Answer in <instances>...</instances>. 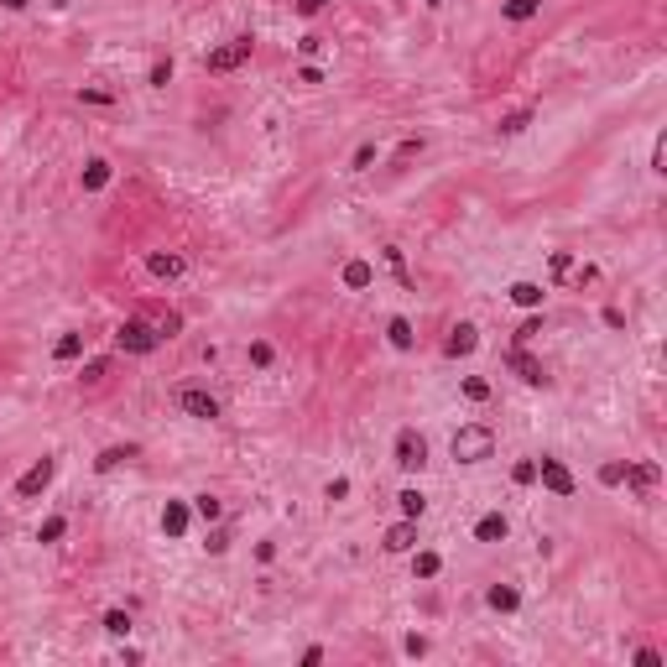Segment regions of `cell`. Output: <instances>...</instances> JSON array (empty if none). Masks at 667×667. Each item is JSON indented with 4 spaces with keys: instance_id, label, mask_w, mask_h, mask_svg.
Masks as SVG:
<instances>
[{
    "instance_id": "cell-1",
    "label": "cell",
    "mask_w": 667,
    "mask_h": 667,
    "mask_svg": "<svg viewBox=\"0 0 667 667\" xmlns=\"http://www.w3.org/2000/svg\"><path fill=\"white\" fill-rule=\"evenodd\" d=\"M453 459L459 464H479V459H490V453H496V433L485 428V422H470V428H459L453 433Z\"/></svg>"
},
{
    "instance_id": "cell-2",
    "label": "cell",
    "mask_w": 667,
    "mask_h": 667,
    "mask_svg": "<svg viewBox=\"0 0 667 667\" xmlns=\"http://www.w3.org/2000/svg\"><path fill=\"white\" fill-rule=\"evenodd\" d=\"M115 344H120L126 355H152L157 344H162V334L146 329L141 318H130V324H120V329H115Z\"/></svg>"
},
{
    "instance_id": "cell-3",
    "label": "cell",
    "mask_w": 667,
    "mask_h": 667,
    "mask_svg": "<svg viewBox=\"0 0 667 667\" xmlns=\"http://www.w3.org/2000/svg\"><path fill=\"white\" fill-rule=\"evenodd\" d=\"M245 58H250V37H235V42H224V47L209 52V73H235Z\"/></svg>"
},
{
    "instance_id": "cell-4",
    "label": "cell",
    "mask_w": 667,
    "mask_h": 667,
    "mask_svg": "<svg viewBox=\"0 0 667 667\" xmlns=\"http://www.w3.org/2000/svg\"><path fill=\"white\" fill-rule=\"evenodd\" d=\"M396 464H402V470H422V464H428V443H422V433H412V428L396 433Z\"/></svg>"
},
{
    "instance_id": "cell-5",
    "label": "cell",
    "mask_w": 667,
    "mask_h": 667,
    "mask_svg": "<svg viewBox=\"0 0 667 667\" xmlns=\"http://www.w3.org/2000/svg\"><path fill=\"white\" fill-rule=\"evenodd\" d=\"M178 407L188 412V417H198V422H214L219 417V402L209 391H198V386H188V391H178Z\"/></svg>"
},
{
    "instance_id": "cell-6",
    "label": "cell",
    "mask_w": 667,
    "mask_h": 667,
    "mask_svg": "<svg viewBox=\"0 0 667 667\" xmlns=\"http://www.w3.org/2000/svg\"><path fill=\"white\" fill-rule=\"evenodd\" d=\"M620 479L636 490V496H651V490H657V479H662V470H657L651 459H647V464H625V475H620Z\"/></svg>"
},
{
    "instance_id": "cell-7",
    "label": "cell",
    "mask_w": 667,
    "mask_h": 667,
    "mask_svg": "<svg viewBox=\"0 0 667 667\" xmlns=\"http://www.w3.org/2000/svg\"><path fill=\"white\" fill-rule=\"evenodd\" d=\"M52 470H58V464H52V459L32 464V470H26V475L16 479V496H42V490L52 485Z\"/></svg>"
},
{
    "instance_id": "cell-8",
    "label": "cell",
    "mask_w": 667,
    "mask_h": 667,
    "mask_svg": "<svg viewBox=\"0 0 667 667\" xmlns=\"http://www.w3.org/2000/svg\"><path fill=\"white\" fill-rule=\"evenodd\" d=\"M537 475H542V485H548L553 496H573V475H568L558 459H542V464H537Z\"/></svg>"
},
{
    "instance_id": "cell-9",
    "label": "cell",
    "mask_w": 667,
    "mask_h": 667,
    "mask_svg": "<svg viewBox=\"0 0 667 667\" xmlns=\"http://www.w3.org/2000/svg\"><path fill=\"white\" fill-rule=\"evenodd\" d=\"M511 365H516V376H522L527 386H542V381H548V376H542V365H537V360H532V355L522 350V344L511 350Z\"/></svg>"
},
{
    "instance_id": "cell-10",
    "label": "cell",
    "mask_w": 667,
    "mask_h": 667,
    "mask_svg": "<svg viewBox=\"0 0 667 667\" xmlns=\"http://www.w3.org/2000/svg\"><path fill=\"white\" fill-rule=\"evenodd\" d=\"M412 542H417V522H412V516H407V522H396L391 532H386V548H391V553H407Z\"/></svg>"
},
{
    "instance_id": "cell-11",
    "label": "cell",
    "mask_w": 667,
    "mask_h": 667,
    "mask_svg": "<svg viewBox=\"0 0 667 667\" xmlns=\"http://www.w3.org/2000/svg\"><path fill=\"white\" fill-rule=\"evenodd\" d=\"M475 344H479V339H475V329H470V324H459V329H453L448 339H443V355H453V360H459V355H470Z\"/></svg>"
},
{
    "instance_id": "cell-12",
    "label": "cell",
    "mask_w": 667,
    "mask_h": 667,
    "mask_svg": "<svg viewBox=\"0 0 667 667\" xmlns=\"http://www.w3.org/2000/svg\"><path fill=\"white\" fill-rule=\"evenodd\" d=\"M475 537H479V542H501V537H506V516H501V511L479 516V522H475Z\"/></svg>"
},
{
    "instance_id": "cell-13",
    "label": "cell",
    "mask_w": 667,
    "mask_h": 667,
    "mask_svg": "<svg viewBox=\"0 0 667 667\" xmlns=\"http://www.w3.org/2000/svg\"><path fill=\"white\" fill-rule=\"evenodd\" d=\"M152 276H162V282L183 276V256H152Z\"/></svg>"
},
{
    "instance_id": "cell-14",
    "label": "cell",
    "mask_w": 667,
    "mask_h": 667,
    "mask_svg": "<svg viewBox=\"0 0 667 667\" xmlns=\"http://www.w3.org/2000/svg\"><path fill=\"white\" fill-rule=\"evenodd\" d=\"M370 276H376V271H370V261H350V266H344V287H370Z\"/></svg>"
},
{
    "instance_id": "cell-15",
    "label": "cell",
    "mask_w": 667,
    "mask_h": 667,
    "mask_svg": "<svg viewBox=\"0 0 667 667\" xmlns=\"http://www.w3.org/2000/svg\"><path fill=\"white\" fill-rule=\"evenodd\" d=\"M511 302H522V308H537V302H542V287H537V282H516V287H511Z\"/></svg>"
},
{
    "instance_id": "cell-16",
    "label": "cell",
    "mask_w": 667,
    "mask_h": 667,
    "mask_svg": "<svg viewBox=\"0 0 667 667\" xmlns=\"http://www.w3.org/2000/svg\"><path fill=\"white\" fill-rule=\"evenodd\" d=\"M542 0H506V21H532Z\"/></svg>"
},
{
    "instance_id": "cell-17",
    "label": "cell",
    "mask_w": 667,
    "mask_h": 667,
    "mask_svg": "<svg viewBox=\"0 0 667 667\" xmlns=\"http://www.w3.org/2000/svg\"><path fill=\"white\" fill-rule=\"evenodd\" d=\"M527 126H532V110H511V115L501 120V136H522Z\"/></svg>"
},
{
    "instance_id": "cell-18",
    "label": "cell",
    "mask_w": 667,
    "mask_h": 667,
    "mask_svg": "<svg viewBox=\"0 0 667 667\" xmlns=\"http://www.w3.org/2000/svg\"><path fill=\"white\" fill-rule=\"evenodd\" d=\"M162 527L172 532V537H183V527H188V511H183V506H167V511H162Z\"/></svg>"
},
{
    "instance_id": "cell-19",
    "label": "cell",
    "mask_w": 667,
    "mask_h": 667,
    "mask_svg": "<svg viewBox=\"0 0 667 667\" xmlns=\"http://www.w3.org/2000/svg\"><path fill=\"white\" fill-rule=\"evenodd\" d=\"M110 183V162H89V172H84V188L94 193V188H104Z\"/></svg>"
},
{
    "instance_id": "cell-20",
    "label": "cell",
    "mask_w": 667,
    "mask_h": 667,
    "mask_svg": "<svg viewBox=\"0 0 667 667\" xmlns=\"http://www.w3.org/2000/svg\"><path fill=\"white\" fill-rule=\"evenodd\" d=\"M84 355V334H63L58 339V360H78Z\"/></svg>"
},
{
    "instance_id": "cell-21",
    "label": "cell",
    "mask_w": 667,
    "mask_h": 667,
    "mask_svg": "<svg viewBox=\"0 0 667 667\" xmlns=\"http://www.w3.org/2000/svg\"><path fill=\"white\" fill-rule=\"evenodd\" d=\"M63 532H68V522H63V516H47V522L37 527V542H58Z\"/></svg>"
},
{
    "instance_id": "cell-22",
    "label": "cell",
    "mask_w": 667,
    "mask_h": 667,
    "mask_svg": "<svg viewBox=\"0 0 667 667\" xmlns=\"http://www.w3.org/2000/svg\"><path fill=\"white\" fill-rule=\"evenodd\" d=\"M516 605H522V594H516V589H501V584L490 589V610H516Z\"/></svg>"
},
{
    "instance_id": "cell-23",
    "label": "cell",
    "mask_w": 667,
    "mask_h": 667,
    "mask_svg": "<svg viewBox=\"0 0 667 667\" xmlns=\"http://www.w3.org/2000/svg\"><path fill=\"white\" fill-rule=\"evenodd\" d=\"M386 334H391L396 350H407V344H412V324H407V318H391V329H386Z\"/></svg>"
},
{
    "instance_id": "cell-24",
    "label": "cell",
    "mask_w": 667,
    "mask_h": 667,
    "mask_svg": "<svg viewBox=\"0 0 667 667\" xmlns=\"http://www.w3.org/2000/svg\"><path fill=\"white\" fill-rule=\"evenodd\" d=\"M396 506H402V516H412V522L422 516V496H417V490H402V496H396Z\"/></svg>"
},
{
    "instance_id": "cell-25",
    "label": "cell",
    "mask_w": 667,
    "mask_h": 667,
    "mask_svg": "<svg viewBox=\"0 0 667 667\" xmlns=\"http://www.w3.org/2000/svg\"><path fill=\"white\" fill-rule=\"evenodd\" d=\"M438 568H443V558H438V553H417V579H433Z\"/></svg>"
},
{
    "instance_id": "cell-26",
    "label": "cell",
    "mask_w": 667,
    "mask_h": 667,
    "mask_svg": "<svg viewBox=\"0 0 667 667\" xmlns=\"http://www.w3.org/2000/svg\"><path fill=\"white\" fill-rule=\"evenodd\" d=\"M104 631L126 636V631H130V616H126V610H110V616H104Z\"/></svg>"
},
{
    "instance_id": "cell-27",
    "label": "cell",
    "mask_w": 667,
    "mask_h": 667,
    "mask_svg": "<svg viewBox=\"0 0 667 667\" xmlns=\"http://www.w3.org/2000/svg\"><path fill=\"white\" fill-rule=\"evenodd\" d=\"M130 453H136V448H104V453H99V470H115V464L130 459Z\"/></svg>"
},
{
    "instance_id": "cell-28",
    "label": "cell",
    "mask_w": 667,
    "mask_h": 667,
    "mask_svg": "<svg viewBox=\"0 0 667 667\" xmlns=\"http://www.w3.org/2000/svg\"><path fill=\"white\" fill-rule=\"evenodd\" d=\"M464 396H470V402H485V396H490V386L479 381V376H470V381H464Z\"/></svg>"
},
{
    "instance_id": "cell-29",
    "label": "cell",
    "mask_w": 667,
    "mask_h": 667,
    "mask_svg": "<svg viewBox=\"0 0 667 667\" xmlns=\"http://www.w3.org/2000/svg\"><path fill=\"white\" fill-rule=\"evenodd\" d=\"M511 479H516V485H532V479H537V464H532V459H522V464L511 470Z\"/></svg>"
},
{
    "instance_id": "cell-30",
    "label": "cell",
    "mask_w": 667,
    "mask_h": 667,
    "mask_svg": "<svg viewBox=\"0 0 667 667\" xmlns=\"http://www.w3.org/2000/svg\"><path fill=\"white\" fill-rule=\"evenodd\" d=\"M553 276H573V256L568 250H553Z\"/></svg>"
},
{
    "instance_id": "cell-31",
    "label": "cell",
    "mask_w": 667,
    "mask_h": 667,
    "mask_svg": "<svg viewBox=\"0 0 667 667\" xmlns=\"http://www.w3.org/2000/svg\"><path fill=\"white\" fill-rule=\"evenodd\" d=\"M250 365H271V344H266V339L250 344Z\"/></svg>"
},
{
    "instance_id": "cell-32",
    "label": "cell",
    "mask_w": 667,
    "mask_h": 667,
    "mask_svg": "<svg viewBox=\"0 0 667 667\" xmlns=\"http://www.w3.org/2000/svg\"><path fill=\"white\" fill-rule=\"evenodd\" d=\"M198 516H204V522H219V501L214 496H198Z\"/></svg>"
},
{
    "instance_id": "cell-33",
    "label": "cell",
    "mask_w": 667,
    "mask_h": 667,
    "mask_svg": "<svg viewBox=\"0 0 667 667\" xmlns=\"http://www.w3.org/2000/svg\"><path fill=\"white\" fill-rule=\"evenodd\" d=\"M370 162H376V146H370V141H365V146H360V152H355V172H365Z\"/></svg>"
},
{
    "instance_id": "cell-34",
    "label": "cell",
    "mask_w": 667,
    "mask_h": 667,
    "mask_svg": "<svg viewBox=\"0 0 667 667\" xmlns=\"http://www.w3.org/2000/svg\"><path fill=\"white\" fill-rule=\"evenodd\" d=\"M620 475H625V464H605V470H599V479H605V485H620Z\"/></svg>"
},
{
    "instance_id": "cell-35",
    "label": "cell",
    "mask_w": 667,
    "mask_h": 667,
    "mask_svg": "<svg viewBox=\"0 0 667 667\" xmlns=\"http://www.w3.org/2000/svg\"><path fill=\"white\" fill-rule=\"evenodd\" d=\"M537 334H542V324H537V318H532V324H522V329H516V344H527V339H537Z\"/></svg>"
},
{
    "instance_id": "cell-36",
    "label": "cell",
    "mask_w": 667,
    "mask_h": 667,
    "mask_svg": "<svg viewBox=\"0 0 667 667\" xmlns=\"http://www.w3.org/2000/svg\"><path fill=\"white\" fill-rule=\"evenodd\" d=\"M167 78H172V63L162 58V63H157V68H152V84H157V89H162V84H167Z\"/></svg>"
},
{
    "instance_id": "cell-37",
    "label": "cell",
    "mask_w": 667,
    "mask_h": 667,
    "mask_svg": "<svg viewBox=\"0 0 667 667\" xmlns=\"http://www.w3.org/2000/svg\"><path fill=\"white\" fill-rule=\"evenodd\" d=\"M350 496V479H329V501H344Z\"/></svg>"
},
{
    "instance_id": "cell-38",
    "label": "cell",
    "mask_w": 667,
    "mask_h": 667,
    "mask_svg": "<svg viewBox=\"0 0 667 667\" xmlns=\"http://www.w3.org/2000/svg\"><path fill=\"white\" fill-rule=\"evenodd\" d=\"M324 6H329V0H298V11H302V16H318Z\"/></svg>"
},
{
    "instance_id": "cell-39",
    "label": "cell",
    "mask_w": 667,
    "mask_h": 667,
    "mask_svg": "<svg viewBox=\"0 0 667 667\" xmlns=\"http://www.w3.org/2000/svg\"><path fill=\"white\" fill-rule=\"evenodd\" d=\"M428 6H443V0H428Z\"/></svg>"
}]
</instances>
